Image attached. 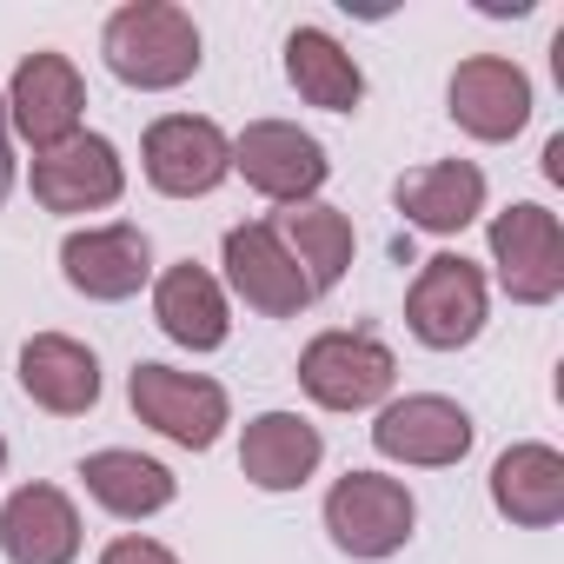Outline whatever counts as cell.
<instances>
[{"label": "cell", "instance_id": "cell-1", "mask_svg": "<svg viewBox=\"0 0 564 564\" xmlns=\"http://www.w3.org/2000/svg\"><path fill=\"white\" fill-rule=\"evenodd\" d=\"M100 54L113 67V80L140 87V94H166V87H186L199 74V28L186 8L173 0H133L120 8L100 34Z\"/></svg>", "mask_w": 564, "mask_h": 564}, {"label": "cell", "instance_id": "cell-2", "mask_svg": "<svg viewBox=\"0 0 564 564\" xmlns=\"http://www.w3.org/2000/svg\"><path fill=\"white\" fill-rule=\"evenodd\" d=\"M127 399L140 412V425H153L160 438H173L180 452H213L226 419H232V399L219 379L206 372H173V366H153L140 359L133 379H127Z\"/></svg>", "mask_w": 564, "mask_h": 564}, {"label": "cell", "instance_id": "cell-3", "mask_svg": "<svg viewBox=\"0 0 564 564\" xmlns=\"http://www.w3.org/2000/svg\"><path fill=\"white\" fill-rule=\"evenodd\" d=\"M300 386L313 392V405L326 412H372L392 399L399 386V359L392 346H379L372 333H319L300 352Z\"/></svg>", "mask_w": 564, "mask_h": 564}, {"label": "cell", "instance_id": "cell-4", "mask_svg": "<svg viewBox=\"0 0 564 564\" xmlns=\"http://www.w3.org/2000/svg\"><path fill=\"white\" fill-rule=\"evenodd\" d=\"M412 524H419V505L386 471H346L326 491V531H333V544L346 557H366V564L372 557H392V551H405Z\"/></svg>", "mask_w": 564, "mask_h": 564}, {"label": "cell", "instance_id": "cell-5", "mask_svg": "<svg viewBox=\"0 0 564 564\" xmlns=\"http://www.w3.org/2000/svg\"><path fill=\"white\" fill-rule=\"evenodd\" d=\"M405 326L432 352H458L485 333V272L465 252H432L405 293Z\"/></svg>", "mask_w": 564, "mask_h": 564}, {"label": "cell", "instance_id": "cell-6", "mask_svg": "<svg viewBox=\"0 0 564 564\" xmlns=\"http://www.w3.org/2000/svg\"><path fill=\"white\" fill-rule=\"evenodd\" d=\"M491 265L518 306H551L564 293V226L557 213L518 199L491 219Z\"/></svg>", "mask_w": 564, "mask_h": 564}, {"label": "cell", "instance_id": "cell-7", "mask_svg": "<svg viewBox=\"0 0 564 564\" xmlns=\"http://www.w3.org/2000/svg\"><path fill=\"white\" fill-rule=\"evenodd\" d=\"M471 438H478L471 412H465L458 399H438V392H405V399L379 405V419H372V445H379V458H392V465H419V471H445V465H458V458L471 452Z\"/></svg>", "mask_w": 564, "mask_h": 564}, {"label": "cell", "instance_id": "cell-8", "mask_svg": "<svg viewBox=\"0 0 564 564\" xmlns=\"http://www.w3.org/2000/svg\"><path fill=\"white\" fill-rule=\"evenodd\" d=\"M140 166H147L153 193H166V199H206L232 173V140L213 120H199V113H166L140 140Z\"/></svg>", "mask_w": 564, "mask_h": 564}, {"label": "cell", "instance_id": "cell-9", "mask_svg": "<svg viewBox=\"0 0 564 564\" xmlns=\"http://www.w3.org/2000/svg\"><path fill=\"white\" fill-rule=\"evenodd\" d=\"M232 173H246L252 193L279 199V206H300L326 186L333 160L313 133H300L293 120H252L239 140H232Z\"/></svg>", "mask_w": 564, "mask_h": 564}, {"label": "cell", "instance_id": "cell-10", "mask_svg": "<svg viewBox=\"0 0 564 564\" xmlns=\"http://www.w3.org/2000/svg\"><path fill=\"white\" fill-rule=\"evenodd\" d=\"M61 272H67L74 293H87L100 306H120V300H133L147 279H153V239L133 219L67 232L61 239Z\"/></svg>", "mask_w": 564, "mask_h": 564}, {"label": "cell", "instance_id": "cell-11", "mask_svg": "<svg viewBox=\"0 0 564 564\" xmlns=\"http://www.w3.org/2000/svg\"><path fill=\"white\" fill-rule=\"evenodd\" d=\"M80 113H87V87H80V67L67 54H28L14 67L8 127H21V140L34 153H54L61 140H74L80 133Z\"/></svg>", "mask_w": 564, "mask_h": 564}, {"label": "cell", "instance_id": "cell-12", "mask_svg": "<svg viewBox=\"0 0 564 564\" xmlns=\"http://www.w3.org/2000/svg\"><path fill=\"white\" fill-rule=\"evenodd\" d=\"M226 279H232V293L265 313V319H300L313 306V286H306V272L293 265V252L272 239L265 219H246V226H226Z\"/></svg>", "mask_w": 564, "mask_h": 564}, {"label": "cell", "instance_id": "cell-13", "mask_svg": "<svg viewBox=\"0 0 564 564\" xmlns=\"http://www.w3.org/2000/svg\"><path fill=\"white\" fill-rule=\"evenodd\" d=\"M127 193L120 147L100 133H74L54 153H34V199L47 213H100Z\"/></svg>", "mask_w": 564, "mask_h": 564}, {"label": "cell", "instance_id": "cell-14", "mask_svg": "<svg viewBox=\"0 0 564 564\" xmlns=\"http://www.w3.org/2000/svg\"><path fill=\"white\" fill-rule=\"evenodd\" d=\"M445 100H452V120H458L471 140H518L524 120H531V80H524V67L505 61V54H471V61H458Z\"/></svg>", "mask_w": 564, "mask_h": 564}, {"label": "cell", "instance_id": "cell-15", "mask_svg": "<svg viewBox=\"0 0 564 564\" xmlns=\"http://www.w3.org/2000/svg\"><path fill=\"white\" fill-rule=\"evenodd\" d=\"M0 551L8 564H74L80 557V511L61 485H21L0 505Z\"/></svg>", "mask_w": 564, "mask_h": 564}, {"label": "cell", "instance_id": "cell-16", "mask_svg": "<svg viewBox=\"0 0 564 564\" xmlns=\"http://www.w3.org/2000/svg\"><path fill=\"white\" fill-rule=\"evenodd\" d=\"M21 392L54 412V419H80L100 405V359L94 346L67 339V333H34L21 346Z\"/></svg>", "mask_w": 564, "mask_h": 564}, {"label": "cell", "instance_id": "cell-17", "mask_svg": "<svg viewBox=\"0 0 564 564\" xmlns=\"http://www.w3.org/2000/svg\"><path fill=\"white\" fill-rule=\"evenodd\" d=\"M319 458H326V438L300 412H259L239 438V471L259 491H300L319 471Z\"/></svg>", "mask_w": 564, "mask_h": 564}, {"label": "cell", "instance_id": "cell-18", "mask_svg": "<svg viewBox=\"0 0 564 564\" xmlns=\"http://www.w3.org/2000/svg\"><path fill=\"white\" fill-rule=\"evenodd\" d=\"M153 319L173 346L186 352H219L226 333H232V313H226V293H219V279L193 259L166 265L160 272V286H153Z\"/></svg>", "mask_w": 564, "mask_h": 564}, {"label": "cell", "instance_id": "cell-19", "mask_svg": "<svg viewBox=\"0 0 564 564\" xmlns=\"http://www.w3.org/2000/svg\"><path fill=\"white\" fill-rule=\"evenodd\" d=\"M392 206H399L405 226H419V232H465V226L485 213V173H478L471 160L412 166V173H399Z\"/></svg>", "mask_w": 564, "mask_h": 564}, {"label": "cell", "instance_id": "cell-20", "mask_svg": "<svg viewBox=\"0 0 564 564\" xmlns=\"http://www.w3.org/2000/svg\"><path fill=\"white\" fill-rule=\"evenodd\" d=\"M272 239L293 252V265L306 272V286H313V300L319 293H333L339 279H346V265H352V219L339 213V206H326V199H300V206H279L272 219Z\"/></svg>", "mask_w": 564, "mask_h": 564}, {"label": "cell", "instance_id": "cell-21", "mask_svg": "<svg viewBox=\"0 0 564 564\" xmlns=\"http://www.w3.org/2000/svg\"><path fill=\"white\" fill-rule=\"evenodd\" d=\"M491 505H498L511 524H524V531L557 524V518H564V458H557L551 445H538V438L511 445V452L491 465Z\"/></svg>", "mask_w": 564, "mask_h": 564}, {"label": "cell", "instance_id": "cell-22", "mask_svg": "<svg viewBox=\"0 0 564 564\" xmlns=\"http://www.w3.org/2000/svg\"><path fill=\"white\" fill-rule=\"evenodd\" d=\"M286 80L300 87L306 107H326V113H359V100H366L359 61L326 28H293L286 34Z\"/></svg>", "mask_w": 564, "mask_h": 564}, {"label": "cell", "instance_id": "cell-23", "mask_svg": "<svg viewBox=\"0 0 564 564\" xmlns=\"http://www.w3.org/2000/svg\"><path fill=\"white\" fill-rule=\"evenodd\" d=\"M80 485H87V498L94 505H107L113 518H153V511H166L173 505V471L160 465V458H147V452H94V458H80Z\"/></svg>", "mask_w": 564, "mask_h": 564}, {"label": "cell", "instance_id": "cell-24", "mask_svg": "<svg viewBox=\"0 0 564 564\" xmlns=\"http://www.w3.org/2000/svg\"><path fill=\"white\" fill-rule=\"evenodd\" d=\"M100 564H180V557L166 544H153V538H113L100 551Z\"/></svg>", "mask_w": 564, "mask_h": 564}, {"label": "cell", "instance_id": "cell-25", "mask_svg": "<svg viewBox=\"0 0 564 564\" xmlns=\"http://www.w3.org/2000/svg\"><path fill=\"white\" fill-rule=\"evenodd\" d=\"M14 193V127H8V100H0V206Z\"/></svg>", "mask_w": 564, "mask_h": 564}, {"label": "cell", "instance_id": "cell-26", "mask_svg": "<svg viewBox=\"0 0 564 564\" xmlns=\"http://www.w3.org/2000/svg\"><path fill=\"white\" fill-rule=\"evenodd\" d=\"M544 173H551V180H564V133L544 147Z\"/></svg>", "mask_w": 564, "mask_h": 564}, {"label": "cell", "instance_id": "cell-27", "mask_svg": "<svg viewBox=\"0 0 564 564\" xmlns=\"http://www.w3.org/2000/svg\"><path fill=\"white\" fill-rule=\"evenodd\" d=\"M0 471H8V438H0Z\"/></svg>", "mask_w": 564, "mask_h": 564}]
</instances>
